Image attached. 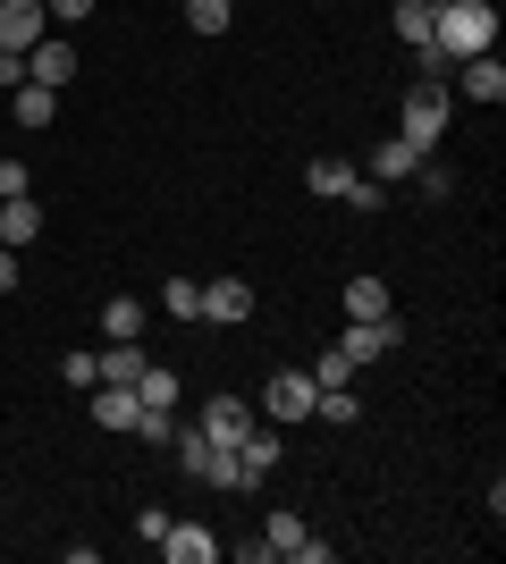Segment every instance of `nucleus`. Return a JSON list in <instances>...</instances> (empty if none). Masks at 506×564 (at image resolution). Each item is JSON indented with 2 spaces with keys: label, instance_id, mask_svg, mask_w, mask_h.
<instances>
[{
  "label": "nucleus",
  "instance_id": "1",
  "mask_svg": "<svg viewBox=\"0 0 506 564\" xmlns=\"http://www.w3.org/2000/svg\"><path fill=\"white\" fill-rule=\"evenodd\" d=\"M489 43H498V9H489V0H439L431 9V43L422 51H439L448 68H456V59H482Z\"/></svg>",
  "mask_w": 506,
  "mask_h": 564
},
{
  "label": "nucleus",
  "instance_id": "2",
  "mask_svg": "<svg viewBox=\"0 0 506 564\" xmlns=\"http://www.w3.org/2000/svg\"><path fill=\"white\" fill-rule=\"evenodd\" d=\"M177 447V464H186V480H203V489H245V471H237V447H219V438H203V430H177L169 438Z\"/></svg>",
  "mask_w": 506,
  "mask_h": 564
},
{
  "label": "nucleus",
  "instance_id": "3",
  "mask_svg": "<svg viewBox=\"0 0 506 564\" xmlns=\"http://www.w3.org/2000/svg\"><path fill=\"white\" fill-rule=\"evenodd\" d=\"M313 371H270V388H262V404H254V413H262V422H279V430H295V422H313Z\"/></svg>",
  "mask_w": 506,
  "mask_h": 564
},
{
  "label": "nucleus",
  "instance_id": "4",
  "mask_svg": "<svg viewBox=\"0 0 506 564\" xmlns=\"http://www.w3.org/2000/svg\"><path fill=\"white\" fill-rule=\"evenodd\" d=\"M439 135H448V76H422V85L406 94V143L431 152Z\"/></svg>",
  "mask_w": 506,
  "mask_h": 564
},
{
  "label": "nucleus",
  "instance_id": "5",
  "mask_svg": "<svg viewBox=\"0 0 506 564\" xmlns=\"http://www.w3.org/2000/svg\"><path fill=\"white\" fill-rule=\"evenodd\" d=\"M161 556L169 564H219V531H212V522H177V514H169Z\"/></svg>",
  "mask_w": 506,
  "mask_h": 564
},
{
  "label": "nucleus",
  "instance_id": "6",
  "mask_svg": "<svg viewBox=\"0 0 506 564\" xmlns=\"http://www.w3.org/2000/svg\"><path fill=\"white\" fill-rule=\"evenodd\" d=\"M43 34H51L43 0H0V51H34Z\"/></svg>",
  "mask_w": 506,
  "mask_h": 564
},
{
  "label": "nucleus",
  "instance_id": "7",
  "mask_svg": "<svg viewBox=\"0 0 506 564\" xmlns=\"http://www.w3.org/2000/svg\"><path fill=\"white\" fill-rule=\"evenodd\" d=\"M279 455H288V438H279V422H254L237 438V471H245V489L262 480V471H279Z\"/></svg>",
  "mask_w": 506,
  "mask_h": 564
},
{
  "label": "nucleus",
  "instance_id": "8",
  "mask_svg": "<svg viewBox=\"0 0 506 564\" xmlns=\"http://www.w3.org/2000/svg\"><path fill=\"white\" fill-rule=\"evenodd\" d=\"M203 321H212V329L254 321V286H245V279H212V286H203Z\"/></svg>",
  "mask_w": 506,
  "mask_h": 564
},
{
  "label": "nucleus",
  "instance_id": "9",
  "mask_svg": "<svg viewBox=\"0 0 506 564\" xmlns=\"http://www.w3.org/2000/svg\"><path fill=\"white\" fill-rule=\"evenodd\" d=\"M254 422H262V413H254V404H245V397H212V404H203V422H194V430H203V438H219V447H237V438H245V430H254Z\"/></svg>",
  "mask_w": 506,
  "mask_h": 564
},
{
  "label": "nucleus",
  "instance_id": "10",
  "mask_svg": "<svg viewBox=\"0 0 506 564\" xmlns=\"http://www.w3.org/2000/svg\"><path fill=\"white\" fill-rule=\"evenodd\" d=\"M68 76H76V51L60 43V34H43V43L25 51V85H51V94H60Z\"/></svg>",
  "mask_w": 506,
  "mask_h": 564
},
{
  "label": "nucleus",
  "instance_id": "11",
  "mask_svg": "<svg viewBox=\"0 0 506 564\" xmlns=\"http://www.w3.org/2000/svg\"><path fill=\"white\" fill-rule=\"evenodd\" d=\"M85 397H94V422H101V430H136V413H144V404H136V388H119V379H94Z\"/></svg>",
  "mask_w": 506,
  "mask_h": 564
},
{
  "label": "nucleus",
  "instance_id": "12",
  "mask_svg": "<svg viewBox=\"0 0 506 564\" xmlns=\"http://www.w3.org/2000/svg\"><path fill=\"white\" fill-rule=\"evenodd\" d=\"M456 76H464V94L482 101V110H498V101H506V68H498V51H482V59H456Z\"/></svg>",
  "mask_w": 506,
  "mask_h": 564
},
{
  "label": "nucleus",
  "instance_id": "13",
  "mask_svg": "<svg viewBox=\"0 0 506 564\" xmlns=\"http://www.w3.org/2000/svg\"><path fill=\"white\" fill-rule=\"evenodd\" d=\"M397 337H406V329H397V312H388V321H346V337H337V346L355 354V362H372V354H388Z\"/></svg>",
  "mask_w": 506,
  "mask_h": 564
},
{
  "label": "nucleus",
  "instance_id": "14",
  "mask_svg": "<svg viewBox=\"0 0 506 564\" xmlns=\"http://www.w3.org/2000/svg\"><path fill=\"white\" fill-rule=\"evenodd\" d=\"M34 236H43V203L9 194V203H0V245H34Z\"/></svg>",
  "mask_w": 506,
  "mask_h": 564
},
{
  "label": "nucleus",
  "instance_id": "15",
  "mask_svg": "<svg viewBox=\"0 0 506 564\" xmlns=\"http://www.w3.org/2000/svg\"><path fill=\"white\" fill-rule=\"evenodd\" d=\"M413 169H422V143H406V135H388L380 152H372V177H380V186H397V177H413Z\"/></svg>",
  "mask_w": 506,
  "mask_h": 564
},
{
  "label": "nucleus",
  "instance_id": "16",
  "mask_svg": "<svg viewBox=\"0 0 506 564\" xmlns=\"http://www.w3.org/2000/svg\"><path fill=\"white\" fill-rule=\"evenodd\" d=\"M388 312H397V304H388L380 279H346V321H388Z\"/></svg>",
  "mask_w": 506,
  "mask_h": 564
},
{
  "label": "nucleus",
  "instance_id": "17",
  "mask_svg": "<svg viewBox=\"0 0 506 564\" xmlns=\"http://www.w3.org/2000/svg\"><path fill=\"white\" fill-rule=\"evenodd\" d=\"M101 337H144V304H136V295H110V304H101Z\"/></svg>",
  "mask_w": 506,
  "mask_h": 564
},
{
  "label": "nucleus",
  "instance_id": "18",
  "mask_svg": "<svg viewBox=\"0 0 506 564\" xmlns=\"http://www.w3.org/2000/svg\"><path fill=\"white\" fill-rule=\"evenodd\" d=\"M161 312H169V321H203V279H169L161 286Z\"/></svg>",
  "mask_w": 506,
  "mask_h": 564
},
{
  "label": "nucleus",
  "instance_id": "19",
  "mask_svg": "<svg viewBox=\"0 0 506 564\" xmlns=\"http://www.w3.org/2000/svg\"><path fill=\"white\" fill-rule=\"evenodd\" d=\"M304 186L330 194V203H346V186H355V161H313V169H304Z\"/></svg>",
  "mask_w": 506,
  "mask_h": 564
},
{
  "label": "nucleus",
  "instance_id": "20",
  "mask_svg": "<svg viewBox=\"0 0 506 564\" xmlns=\"http://www.w3.org/2000/svg\"><path fill=\"white\" fill-rule=\"evenodd\" d=\"M388 25H397V43L422 51V43H431V0H397V18H388Z\"/></svg>",
  "mask_w": 506,
  "mask_h": 564
},
{
  "label": "nucleus",
  "instance_id": "21",
  "mask_svg": "<svg viewBox=\"0 0 506 564\" xmlns=\"http://www.w3.org/2000/svg\"><path fill=\"white\" fill-rule=\"evenodd\" d=\"M60 118V94L51 85H18V127H51Z\"/></svg>",
  "mask_w": 506,
  "mask_h": 564
},
{
  "label": "nucleus",
  "instance_id": "22",
  "mask_svg": "<svg viewBox=\"0 0 506 564\" xmlns=\"http://www.w3.org/2000/svg\"><path fill=\"white\" fill-rule=\"evenodd\" d=\"M262 547H270V556H295V547H304V514H270L262 522Z\"/></svg>",
  "mask_w": 506,
  "mask_h": 564
},
{
  "label": "nucleus",
  "instance_id": "23",
  "mask_svg": "<svg viewBox=\"0 0 506 564\" xmlns=\"http://www.w3.org/2000/svg\"><path fill=\"white\" fill-rule=\"evenodd\" d=\"M228 18H237V0H186V25H194V34H228Z\"/></svg>",
  "mask_w": 506,
  "mask_h": 564
},
{
  "label": "nucleus",
  "instance_id": "24",
  "mask_svg": "<svg viewBox=\"0 0 506 564\" xmlns=\"http://www.w3.org/2000/svg\"><path fill=\"white\" fill-rule=\"evenodd\" d=\"M313 388H355V354H346V346H330V354L313 362Z\"/></svg>",
  "mask_w": 506,
  "mask_h": 564
},
{
  "label": "nucleus",
  "instance_id": "25",
  "mask_svg": "<svg viewBox=\"0 0 506 564\" xmlns=\"http://www.w3.org/2000/svg\"><path fill=\"white\" fill-rule=\"evenodd\" d=\"M60 379H68V388H94V379H101V354H68V362H60Z\"/></svg>",
  "mask_w": 506,
  "mask_h": 564
},
{
  "label": "nucleus",
  "instance_id": "26",
  "mask_svg": "<svg viewBox=\"0 0 506 564\" xmlns=\"http://www.w3.org/2000/svg\"><path fill=\"white\" fill-rule=\"evenodd\" d=\"M136 438H144V447H169V438H177V422H169V413H136Z\"/></svg>",
  "mask_w": 506,
  "mask_h": 564
},
{
  "label": "nucleus",
  "instance_id": "27",
  "mask_svg": "<svg viewBox=\"0 0 506 564\" xmlns=\"http://www.w3.org/2000/svg\"><path fill=\"white\" fill-rule=\"evenodd\" d=\"M346 203H355V212H380L388 186H380V177H355V186H346Z\"/></svg>",
  "mask_w": 506,
  "mask_h": 564
},
{
  "label": "nucleus",
  "instance_id": "28",
  "mask_svg": "<svg viewBox=\"0 0 506 564\" xmlns=\"http://www.w3.org/2000/svg\"><path fill=\"white\" fill-rule=\"evenodd\" d=\"M0 85H9V94L25 85V51H0Z\"/></svg>",
  "mask_w": 506,
  "mask_h": 564
},
{
  "label": "nucleus",
  "instance_id": "29",
  "mask_svg": "<svg viewBox=\"0 0 506 564\" xmlns=\"http://www.w3.org/2000/svg\"><path fill=\"white\" fill-rule=\"evenodd\" d=\"M9 194H25V161H0V203Z\"/></svg>",
  "mask_w": 506,
  "mask_h": 564
},
{
  "label": "nucleus",
  "instance_id": "30",
  "mask_svg": "<svg viewBox=\"0 0 506 564\" xmlns=\"http://www.w3.org/2000/svg\"><path fill=\"white\" fill-rule=\"evenodd\" d=\"M43 9H51V18H60V25H76V18H85V9H94V0H43Z\"/></svg>",
  "mask_w": 506,
  "mask_h": 564
},
{
  "label": "nucleus",
  "instance_id": "31",
  "mask_svg": "<svg viewBox=\"0 0 506 564\" xmlns=\"http://www.w3.org/2000/svg\"><path fill=\"white\" fill-rule=\"evenodd\" d=\"M18 286V245H0V295Z\"/></svg>",
  "mask_w": 506,
  "mask_h": 564
}]
</instances>
